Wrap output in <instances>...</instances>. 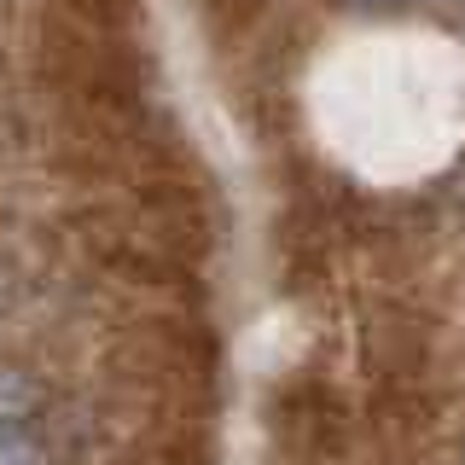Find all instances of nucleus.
Wrapping results in <instances>:
<instances>
[{
  "label": "nucleus",
  "mask_w": 465,
  "mask_h": 465,
  "mask_svg": "<svg viewBox=\"0 0 465 465\" xmlns=\"http://www.w3.org/2000/svg\"><path fill=\"white\" fill-rule=\"evenodd\" d=\"M273 430L297 460H320L343 442V413L338 396H331L320 378H291V384L273 396Z\"/></svg>",
  "instance_id": "2"
},
{
  "label": "nucleus",
  "mask_w": 465,
  "mask_h": 465,
  "mask_svg": "<svg viewBox=\"0 0 465 465\" xmlns=\"http://www.w3.org/2000/svg\"><path fill=\"white\" fill-rule=\"evenodd\" d=\"M355 6H367V12H396V6H413V0H355Z\"/></svg>",
  "instance_id": "5"
},
{
  "label": "nucleus",
  "mask_w": 465,
  "mask_h": 465,
  "mask_svg": "<svg viewBox=\"0 0 465 465\" xmlns=\"http://www.w3.org/2000/svg\"><path fill=\"white\" fill-rule=\"evenodd\" d=\"M0 465H47V448L18 425H0Z\"/></svg>",
  "instance_id": "3"
},
{
  "label": "nucleus",
  "mask_w": 465,
  "mask_h": 465,
  "mask_svg": "<svg viewBox=\"0 0 465 465\" xmlns=\"http://www.w3.org/2000/svg\"><path fill=\"white\" fill-rule=\"evenodd\" d=\"M128 361H134V378H145L169 401L210 396L215 378H222V349L203 338V331H186V326H157Z\"/></svg>",
  "instance_id": "1"
},
{
  "label": "nucleus",
  "mask_w": 465,
  "mask_h": 465,
  "mask_svg": "<svg viewBox=\"0 0 465 465\" xmlns=\"http://www.w3.org/2000/svg\"><path fill=\"white\" fill-rule=\"evenodd\" d=\"M29 407H35V384L18 372H0V419H18Z\"/></svg>",
  "instance_id": "4"
},
{
  "label": "nucleus",
  "mask_w": 465,
  "mask_h": 465,
  "mask_svg": "<svg viewBox=\"0 0 465 465\" xmlns=\"http://www.w3.org/2000/svg\"><path fill=\"white\" fill-rule=\"evenodd\" d=\"M460 465H465V454H460Z\"/></svg>",
  "instance_id": "6"
}]
</instances>
